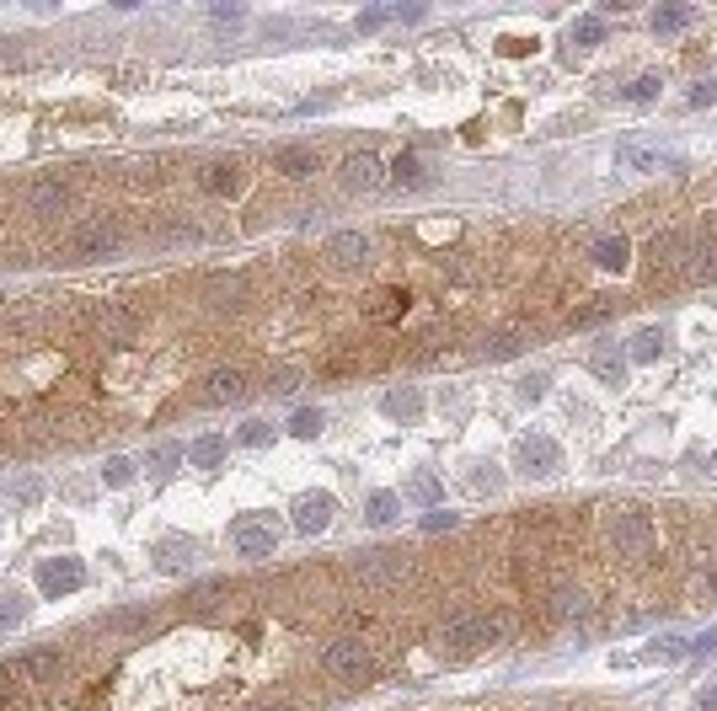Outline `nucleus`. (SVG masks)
Returning a JSON list of instances; mask_svg holds the SVG:
<instances>
[{"label": "nucleus", "instance_id": "14", "mask_svg": "<svg viewBox=\"0 0 717 711\" xmlns=\"http://www.w3.org/2000/svg\"><path fill=\"white\" fill-rule=\"evenodd\" d=\"M241 391H246L241 369H214V375L204 380V396H209V401H236Z\"/></svg>", "mask_w": 717, "mask_h": 711}, {"label": "nucleus", "instance_id": "28", "mask_svg": "<svg viewBox=\"0 0 717 711\" xmlns=\"http://www.w3.org/2000/svg\"><path fill=\"white\" fill-rule=\"evenodd\" d=\"M568 37H573L579 48H595V43L605 37V21H600V16H584V21H573V32H568Z\"/></svg>", "mask_w": 717, "mask_h": 711}, {"label": "nucleus", "instance_id": "5", "mask_svg": "<svg viewBox=\"0 0 717 711\" xmlns=\"http://www.w3.org/2000/svg\"><path fill=\"white\" fill-rule=\"evenodd\" d=\"M118 241H123V230H118L113 219H91V225H80V230L70 236V257H75V262H91V257H107Z\"/></svg>", "mask_w": 717, "mask_h": 711}, {"label": "nucleus", "instance_id": "46", "mask_svg": "<svg viewBox=\"0 0 717 711\" xmlns=\"http://www.w3.org/2000/svg\"><path fill=\"white\" fill-rule=\"evenodd\" d=\"M16 498H21V503H38V498H43V482H21Z\"/></svg>", "mask_w": 717, "mask_h": 711}, {"label": "nucleus", "instance_id": "23", "mask_svg": "<svg viewBox=\"0 0 717 711\" xmlns=\"http://www.w3.org/2000/svg\"><path fill=\"white\" fill-rule=\"evenodd\" d=\"M680 27H691V5H659V11H654V32H659V37L680 32Z\"/></svg>", "mask_w": 717, "mask_h": 711}, {"label": "nucleus", "instance_id": "1", "mask_svg": "<svg viewBox=\"0 0 717 711\" xmlns=\"http://www.w3.org/2000/svg\"><path fill=\"white\" fill-rule=\"evenodd\" d=\"M654 519L648 514H638V508H605V541H611V551L616 557H627V562H638V557H648L654 551Z\"/></svg>", "mask_w": 717, "mask_h": 711}, {"label": "nucleus", "instance_id": "24", "mask_svg": "<svg viewBox=\"0 0 717 711\" xmlns=\"http://www.w3.org/2000/svg\"><path fill=\"white\" fill-rule=\"evenodd\" d=\"M659 348H664V332H659V327H643V332L632 337V359H638V364L659 359Z\"/></svg>", "mask_w": 717, "mask_h": 711}, {"label": "nucleus", "instance_id": "31", "mask_svg": "<svg viewBox=\"0 0 717 711\" xmlns=\"http://www.w3.org/2000/svg\"><path fill=\"white\" fill-rule=\"evenodd\" d=\"M396 310H407V294H396V289H386V294H375V305H370V316H375V321H391Z\"/></svg>", "mask_w": 717, "mask_h": 711}, {"label": "nucleus", "instance_id": "36", "mask_svg": "<svg viewBox=\"0 0 717 711\" xmlns=\"http://www.w3.org/2000/svg\"><path fill=\"white\" fill-rule=\"evenodd\" d=\"M27 621V599L21 594H5L0 599V632H11V626H21Z\"/></svg>", "mask_w": 717, "mask_h": 711}, {"label": "nucleus", "instance_id": "7", "mask_svg": "<svg viewBox=\"0 0 717 711\" xmlns=\"http://www.w3.org/2000/svg\"><path fill=\"white\" fill-rule=\"evenodd\" d=\"M80 583H86V567H80L75 557H54V562L38 567V589H43V594H75Z\"/></svg>", "mask_w": 717, "mask_h": 711}, {"label": "nucleus", "instance_id": "38", "mask_svg": "<svg viewBox=\"0 0 717 711\" xmlns=\"http://www.w3.org/2000/svg\"><path fill=\"white\" fill-rule=\"evenodd\" d=\"M177 460H182V450H177V444H155V450H150L155 476H171V466H177Z\"/></svg>", "mask_w": 717, "mask_h": 711}, {"label": "nucleus", "instance_id": "33", "mask_svg": "<svg viewBox=\"0 0 717 711\" xmlns=\"http://www.w3.org/2000/svg\"><path fill=\"white\" fill-rule=\"evenodd\" d=\"M321 428H327V418H321V412H311V407H305V412H295V418H289V434H300V439H316V434H321Z\"/></svg>", "mask_w": 717, "mask_h": 711}, {"label": "nucleus", "instance_id": "44", "mask_svg": "<svg viewBox=\"0 0 717 711\" xmlns=\"http://www.w3.org/2000/svg\"><path fill=\"white\" fill-rule=\"evenodd\" d=\"M450 525H455V514H445V508H434V514L423 519V530H429V535H439V530H450Z\"/></svg>", "mask_w": 717, "mask_h": 711}, {"label": "nucleus", "instance_id": "45", "mask_svg": "<svg viewBox=\"0 0 717 711\" xmlns=\"http://www.w3.org/2000/svg\"><path fill=\"white\" fill-rule=\"evenodd\" d=\"M391 16H396V11H364V16H359V32H375V27L391 21Z\"/></svg>", "mask_w": 717, "mask_h": 711}, {"label": "nucleus", "instance_id": "41", "mask_svg": "<svg viewBox=\"0 0 717 711\" xmlns=\"http://www.w3.org/2000/svg\"><path fill=\"white\" fill-rule=\"evenodd\" d=\"M268 439H273V428H268L263 418H252V423H241V444H252V450H257V444H268Z\"/></svg>", "mask_w": 717, "mask_h": 711}, {"label": "nucleus", "instance_id": "4", "mask_svg": "<svg viewBox=\"0 0 717 711\" xmlns=\"http://www.w3.org/2000/svg\"><path fill=\"white\" fill-rule=\"evenodd\" d=\"M321 664H327V674H338V680L359 685V680L370 674V648H364L359 637H338V642H327Z\"/></svg>", "mask_w": 717, "mask_h": 711}, {"label": "nucleus", "instance_id": "48", "mask_svg": "<svg viewBox=\"0 0 717 711\" xmlns=\"http://www.w3.org/2000/svg\"><path fill=\"white\" fill-rule=\"evenodd\" d=\"M691 653H717V632H707V637H696V642H691Z\"/></svg>", "mask_w": 717, "mask_h": 711}, {"label": "nucleus", "instance_id": "47", "mask_svg": "<svg viewBox=\"0 0 717 711\" xmlns=\"http://www.w3.org/2000/svg\"><path fill=\"white\" fill-rule=\"evenodd\" d=\"M696 711H717V685H707V690L696 696Z\"/></svg>", "mask_w": 717, "mask_h": 711}, {"label": "nucleus", "instance_id": "40", "mask_svg": "<svg viewBox=\"0 0 717 711\" xmlns=\"http://www.w3.org/2000/svg\"><path fill=\"white\" fill-rule=\"evenodd\" d=\"M391 177H396V182H407V187H418V182H423V166H418V155H402V161L391 166Z\"/></svg>", "mask_w": 717, "mask_h": 711}, {"label": "nucleus", "instance_id": "35", "mask_svg": "<svg viewBox=\"0 0 717 711\" xmlns=\"http://www.w3.org/2000/svg\"><path fill=\"white\" fill-rule=\"evenodd\" d=\"M407 498H413V503H429V508H434L445 492H439V482H434V476H413V482H407Z\"/></svg>", "mask_w": 717, "mask_h": 711}, {"label": "nucleus", "instance_id": "34", "mask_svg": "<svg viewBox=\"0 0 717 711\" xmlns=\"http://www.w3.org/2000/svg\"><path fill=\"white\" fill-rule=\"evenodd\" d=\"M102 482H107V487H129V482H134V460H123V455H113V460L102 466Z\"/></svg>", "mask_w": 717, "mask_h": 711}, {"label": "nucleus", "instance_id": "49", "mask_svg": "<svg viewBox=\"0 0 717 711\" xmlns=\"http://www.w3.org/2000/svg\"><path fill=\"white\" fill-rule=\"evenodd\" d=\"M214 21H241V5H214Z\"/></svg>", "mask_w": 717, "mask_h": 711}, {"label": "nucleus", "instance_id": "3", "mask_svg": "<svg viewBox=\"0 0 717 711\" xmlns=\"http://www.w3.org/2000/svg\"><path fill=\"white\" fill-rule=\"evenodd\" d=\"M230 546H236V557H252V562L273 557V551H279V525H273V514H241V519L230 525Z\"/></svg>", "mask_w": 717, "mask_h": 711}, {"label": "nucleus", "instance_id": "17", "mask_svg": "<svg viewBox=\"0 0 717 711\" xmlns=\"http://www.w3.org/2000/svg\"><path fill=\"white\" fill-rule=\"evenodd\" d=\"M204 187H209V193H220V198H225V193H236V187H241V166H236V161H214V166L204 171Z\"/></svg>", "mask_w": 717, "mask_h": 711}, {"label": "nucleus", "instance_id": "30", "mask_svg": "<svg viewBox=\"0 0 717 711\" xmlns=\"http://www.w3.org/2000/svg\"><path fill=\"white\" fill-rule=\"evenodd\" d=\"M552 610H557V616H589V599H584L579 589H557V594H552Z\"/></svg>", "mask_w": 717, "mask_h": 711}, {"label": "nucleus", "instance_id": "37", "mask_svg": "<svg viewBox=\"0 0 717 711\" xmlns=\"http://www.w3.org/2000/svg\"><path fill=\"white\" fill-rule=\"evenodd\" d=\"M654 96H659V75H638V80L627 86V102H638V107L654 102Z\"/></svg>", "mask_w": 717, "mask_h": 711}, {"label": "nucleus", "instance_id": "20", "mask_svg": "<svg viewBox=\"0 0 717 711\" xmlns=\"http://www.w3.org/2000/svg\"><path fill=\"white\" fill-rule=\"evenodd\" d=\"M241 294H246L241 278H214V284H209V305H214V310H236Z\"/></svg>", "mask_w": 717, "mask_h": 711}, {"label": "nucleus", "instance_id": "25", "mask_svg": "<svg viewBox=\"0 0 717 711\" xmlns=\"http://www.w3.org/2000/svg\"><path fill=\"white\" fill-rule=\"evenodd\" d=\"M16 690H27V669H21V658H16V664H0V707L16 701Z\"/></svg>", "mask_w": 717, "mask_h": 711}, {"label": "nucleus", "instance_id": "21", "mask_svg": "<svg viewBox=\"0 0 717 711\" xmlns=\"http://www.w3.org/2000/svg\"><path fill=\"white\" fill-rule=\"evenodd\" d=\"M589 364H595V375H600L605 385H621V380H627V359H621L616 348H600V353H595Z\"/></svg>", "mask_w": 717, "mask_h": 711}, {"label": "nucleus", "instance_id": "9", "mask_svg": "<svg viewBox=\"0 0 717 711\" xmlns=\"http://www.w3.org/2000/svg\"><path fill=\"white\" fill-rule=\"evenodd\" d=\"M332 508H338V503H332L327 492H305V498L295 503V530H300V535H321V530L332 525Z\"/></svg>", "mask_w": 717, "mask_h": 711}, {"label": "nucleus", "instance_id": "22", "mask_svg": "<svg viewBox=\"0 0 717 711\" xmlns=\"http://www.w3.org/2000/svg\"><path fill=\"white\" fill-rule=\"evenodd\" d=\"M386 412H391V418H402V423H413V418L423 412V396H418L413 385H402V391H391V396H386Z\"/></svg>", "mask_w": 717, "mask_h": 711}, {"label": "nucleus", "instance_id": "43", "mask_svg": "<svg viewBox=\"0 0 717 711\" xmlns=\"http://www.w3.org/2000/svg\"><path fill=\"white\" fill-rule=\"evenodd\" d=\"M717 102V80H702L696 91H691V107H713Z\"/></svg>", "mask_w": 717, "mask_h": 711}, {"label": "nucleus", "instance_id": "26", "mask_svg": "<svg viewBox=\"0 0 717 711\" xmlns=\"http://www.w3.org/2000/svg\"><path fill=\"white\" fill-rule=\"evenodd\" d=\"M691 273L696 278H707V284H717V241H702V246H691Z\"/></svg>", "mask_w": 717, "mask_h": 711}, {"label": "nucleus", "instance_id": "39", "mask_svg": "<svg viewBox=\"0 0 717 711\" xmlns=\"http://www.w3.org/2000/svg\"><path fill=\"white\" fill-rule=\"evenodd\" d=\"M648 658H691V642L686 637H664V642L648 648Z\"/></svg>", "mask_w": 717, "mask_h": 711}, {"label": "nucleus", "instance_id": "2", "mask_svg": "<svg viewBox=\"0 0 717 711\" xmlns=\"http://www.w3.org/2000/svg\"><path fill=\"white\" fill-rule=\"evenodd\" d=\"M498 637H504V626L493 616H455V621L439 626V653L445 658H471V653L493 648Z\"/></svg>", "mask_w": 717, "mask_h": 711}, {"label": "nucleus", "instance_id": "29", "mask_svg": "<svg viewBox=\"0 0 717 711\" xmlns=\"http://www.w3.org/2000/svg\"><path fill=\"white\" fill-rule=\"evenodd\" d=\"M520 348H525V337H520V332H504V337H488V343H482V353H488V359H514Z\"/></svg>", "mask_w": 717, "mask_h": 711}, {"label": "nucleus", "instance_id": "12", "mask_svg": "<svg viewBox=\"0 0 717 711\" xmlns=\"http://www.w3.org/2000/svg\"><path fill=\"white\" fill-rule=\"evenodd\" d=\"M193 557H198V546H193V541H182V535H171V541H161V546H155V567H161V573H188V567H193Z\"/></svg>", "mask_w": 717, "mask_h": 711}, {"label": "nucleus", "instance_id": "8", "mask_svg": "<svg viewBox=\"0 0 717 711\" xmlns=\"http://www.w3.org/2000/svg\"><path fill=\"white\" fill-rule=\"evenodd\" d=\"M332 268H359V262H370V236H359V230H338L332 241H327V252H321Z\"/></svg>", "mask_w": 717, "mask_h": 711}, {"label": "nucleus", "instance_id": "50", "mask_svg": "<svg viewBox=\"0 0 717 711\" xmlns=\"http://www.w3.org/2000/svg\"><path fill=\"white\" fill-rule=\"evenodd\" d=\"M268 391H279V396H289V391H295V375H279V380H268Z\"/></svg>", "mask_w": 717, "mask_h": 711}, {"label": "nucleus", "instance_id": "15", "mask_svg": "<svg viewBox=\"0 0 717 711\" xmlns=\"http://www.w3.org/2000/svg\"><path fill=\"white\" fill-rule=\"evenodd\" d=\"M220 460H225V439H220V434H204V439H193V444H188V466L214 471Z\"/></svg>", "mask_w": 717, "mask_h": 711}, {"label": "nucleus", "instance_id": "42", "mask_svg": "<svg viewBox=\"0 0 717 711\" xmlns=\"http://www.w3.org/2000/svg\"><path fill=\"white\" fill-rule=\"evenodd\" d=\"M541 396H546V380H541V375L520 380V401H541Z\"/></svg>", "mask_w": 717, "mask_h": 711}, {"label": "nucleus", "instance_id": "11", "mask_svg": "<svg viewBox=\"0 0 717 711\" xmlns=\"http://www.w3.org/2000/svg\"><path fill=\"white\" fill-rule=\"evenodd\" d=\"M70 209V187L64 182H38L32 193H27V214L32 219H59Z\"/></svg>", "mask_w": 717, "mask_h": 711}, {"label": "nucleus", "instance_id": "32", "mask_svg": "<svg viewBox=\"0 0 717 711\" xmlns=\"http://www.w3.org/2000/svg\"><path fill=\"white\" fill-rule=\"evenodd\" d=\"M129 327H134V321H129L123 310H113V305H107V310H96V332H102V337H123Z\"/></svg>", "mask_w": 717, "mask_h": 711}, {"label": "nucleus", "instance_id": "6", "mask_svg": "<svg viewBox=\"0 0 717 711\" xmlns=\"http://www.w3.org/2000/svg\"><path fill=\"white\" fill-rule=\"evenodd\" d=\"M514 460H520V471H530V476H552V471L563 466V450H557L546 434H525V439L514 444Z\"/></svg>", "mask_w": 717, "mask_h": 711}, {"label": "nucleus", "instance_id": "27", "mask_svg": "<svg viewBox=\"0 0 717 711\" xmlns=\"http://www.w3.org/2000/svg\"><path fill=\"white\" fill-rule=\"evenodd\" d=\"M396 514H402V498L396 492H375L370 498V525H391Z\"/></svg>", "mask_w": 717, "mask_h": 711}, {"label": "nucleus", "instance_id": "13", "mask_svg": "<svg viewBox=\"0 0 717 711\" xmlns=\"http://www.w3.org/2000/svg\"><path fill=\"white\" fill-rule=\"evenodd\" d=\"M273 166H279L284 177H311V171H316V150H305V145H284V150L273 155Z\"/></svg>", "mask_w": 717, "mask_h": 711}, {"label": "nucleus", "instance_id": "18", "mask_svg": "<svg viewBox=\"0 0 717 711\" xmlns=\"http://www.w3.org/2000/svg\"><path fill=\"white\" fill-rule=\"evenodd\" d=\"M627 257H632V241H627V236H605V241H595V262H600V268H616V273H621Z\"/></svg>", "mask_w": 717, "mask_h": 711}, {"label": "nucleus", "instance_id": "51", "mask_svg": "<svg viewBox=\"0 0 717 711\" xmlns=\"http://www.w3.org/2000/svg\"><path fill=\"white\" fill-rule=\"evenodd\" d=\"M263 711H289V707H263Z\"/></svg>", "mask_w": 717, "mask_h": 711}, {"label": "nucleus", "instance_id": "19", "mask_svg": "<svg viewBox=\"0 0 717 711\" xmlns=\"http://www.w3.org/2000/svg\"><path fill=\"white\" fill-rule=\"evenodd\" d=\"M21 669H27V685H48V680H59V653H32V658H21Z\"/></svg>", "mask_w": 717, "mask_h": 711}, {"label": "nucleus", "instance_id": "16", "mask_svg": "<svg viewBox=\"0 0 717 711\" xmlns=\"http://www.w3.org/2000/svg\"><path fill=\"white\" fill-rule=\"evenodd\" d=\"M354 573H359V578H391V573H402V557H396V551H364V557L354 562Z\"/></svg>", "mask_w": 717, "mask_h": 711}, {"label": "nucleus", "instance_id": "10", "mask_svg": "<svg viewBox=\"0 0 717 711\" xmlns=\"http://www.w3.org/2000/svg\"><path fill=\"white\" fill-rule=\"evenodd\" d=\"M343 182H348L354 193H375V187L386 182V166H380L370 150H359V155H348V161H343Z\"/></svg>", "mask_w": 717, "mask_h": 711}]
</instances>
